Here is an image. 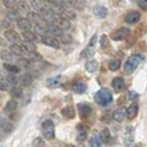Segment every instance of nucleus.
Returning a JSON list of instances; mask_svg holds the SVG:
<instances>
[{"instance_id": "f257e3e1", "label": "nucleus", "mask_w": 147, "mask_h": 147, "mask_svg": "<svg viewBox=\"0 0 147 147\" xmlns=\"http://www.w3.org/2000/svg\"><path fill=\"white\" fill-rule=\"evenodd\" d=\"M94 100L101 106H109L113 102V95L107 88H101L94 94Z\"/></svg>"}, {"instance_id": "f03ea898", "label": "nucleus", "mask_w": 147, "mask_h": 147, "mask_svg": "<svg viewBox=\"0 0 147 147\" xmlns=\"http://www.w3.org/2000/svg\"><path fill=\"white\" fill-rule=\"evenodd\" d=\"M142 61H143V57L140 54H133V55H131L128 58V60L125 62V64H124V71H125V73L127 74L133 73L138 67V65H140V63H142Z\"/></svg>"}, {"instance_id": "7ed1b4c3", "label": "nucleus", "mask_w": 147, "mask_h": 147, "mask_svg": "<svg viewBox=\"0 0 147 147\" xmlns=\"http://www.w3.org/2000/svg\"><path fill=\"white\" fill-rule=\"evenodd\" d=\"M42 134H43L44 138L48 140H51L55 136V125L51 119H47L42 123Z\"/></svg>"}, {"instance_id": "20e7f679", "label": "nucleus", "mask_w": 147, "mask_h": 147, "mask_svg": "<svg viewBox=\"0 0 147 147\" xmlns=\"http://www.w3.org/2000/svg\"><path fill=\"white\" fill-rule=\"evenodd\" d=\"M96 40H97V36L94 34L93 37L91 38L88 47L82 51L81 59H88L92 55H94V53H95V47H96Z\"/></svg>"}, {"instance_id": "39448f33", "label": "nucleus", "mask_w": 147, "mask_h": 147, "mask_svg": "<svg viewBox=\"0 0 147 147\" xmlns=\"http://www.w3.org/2000/svg\"><path fill=\"white\" fill-rule=\"evenodd\" d=\"M27 19L31 22V24L34 23V26L48 27V24H49L48 22L44 20V18L40 15L39 12H31V11H29V12H28V18H27Z\"/></svg>"}, {"instance_id": "423d86ee", "label": "nucleus", "mask_w": 147, "mask_h": 147, "mask_svg": "<svg viewBox=\"0 0 147 147\" xmlns=\"http://www.w3.org/2000/svg\"><path fill=\"white\" fill-rule=\"evenodd\" d=\"M129 33H131V30L128 29V28H126V27H123V28H119L116 31H114L112 33L111 38L114 41H123V40H125L126 38L129 36Z\"/></svg>"}, {"instance_id": "0eeeda50", "label": "nucleus", "mask_w": 147, "mask_h": 147, "mask_svg": "<svg viewBox=\"0 0 147 147\" xmlns=\"http://www.w3.org/2000/svg\"><path fill=\"white\" fill-rule=\"evenodd\" d=\"M78 111H79V114L81 117H88L91 116L92 114V107L88 103H84V102H81V103H78Z\"/></svg>"}, {"instance_id": "6e6552de", "label": "nucleus", "mask_w": 147, "mask_h": 147, "mask_svg": "<svg viewBox=\"0 0 147 147\" xmlns=\"http://www.w3.org/2000/svg\"><path fill=\"white\" fill-rule=\"evenodd\" d=\"M31 6L37 12H40V15L45 12L49 9V5L43 0H32L31 1Z\"/></svg>"}, {"instance_id": "1a4fd4ad", "label": "nucleus", "mask_w": 147, "mask_h": 147, "mask_svg": "<svg viewBox=\"0 0 147 147\" xmlns=\"http://www.w3.org/2000/svg\"><path fill=\"white\" fill-rule=\"evenodd\" d=\"M111 85H112V88L115 92H122L125 88V80L121 76H116L112 80Z\"/></svg>"}, {"instance_id": "9d476101", "label": "nucleus", "mask_w": 147, "mask_h": 147, "mask_svg": "<svg viewBox=\"0 0 147 147\" xmlns=\"http://www.w3.org/2000/svg\"><path fill=\"white\" fill-rule=\"evenodd\" d=\"M5 38L7 39L9 42H12V43H19L21 44V38L20 36L15 32L13 30H6V32H5Z\"/></svg>"}, {"instance_id": "9b49d317", "label": "nucleus", "mask_w": 147, "mask_h": 147, "mask_svg": "<svg viewBox=\"0 0 147 147\" xmlns=\"http://www.w3.org/2000/svg\"><path fill=\"white\" fill-rule=\"evenodd\" d=\"M41 42L48 47H51V48H54V49H59L60 48V42L59 40L57 38H53V37H48L45 36L41 39Z\"/></svg>"}, {"instance_id": "f8f14e48", "label": "nucleus", "mask_w": 147, "mask_h": 147, "mask_svg": "<svg viewBox=\"0 0 147 147\" xmlns=\"http://www.w3.org/2000/svg\"><path fill=\"white\" fill-rule=\"evenodd\" d=\"M137 113H138V105L134 103L125 110V117H127V119H129V121L134 119L136 117Z\"/></svg>"}, {"instance_id": "ddd939ff", "label": "nucleus", "mask_w": 147, "mask_h": 147, "mask_svg": "<svg viewBox=\"0 0 147 147\" xmlns=\"http://www.w3.org/2000/svg\"><path fill=\"white\" fill-rule=\"evenodd\" d=\"M62 81H63V76H62V75H55V76L49 78V79L47 80V84H48V86H50V88H57L61 85Z\"/></svg>"}, {"instance_id": "4468645a", "label": "nucleus", "mask_w": 147, "mask_h": 147, "mask_svg": "<svg viewBox=\"0 0 147 147\" xmlns=\"http://www.w3.org/2000/svg\"><path fill=\"white\" fill-rule=\"evenodd\" d=\"M140 20V13L138 11H131L125 16V21L129 24H135Z\"/></svg>"}, {"instance_id": "2eb2a0df", "label": "nucleus", "mask_w": 147, "mask_h": 147, "mask_svg": "<svg viewBox=\"0 0 147 147\" xmlns=\"http://www.w3.org/2000/svg\"><path fill=\"white\" fill-rule=\"evenodd\" d=\"M71 88L73 90V92H75L76 94H83L85 91H86V84L84 83V82L82 81H75L72 83V85H71Z\"/></svg>"}, {"instance_id": "dca6fc26", "label": "nucleus", "mask_w": 147, "mask_h": 147, "mask_svg": "<svg viewBox=\"0 0 147 147\" xmlns=\"http://www.w3.org/2000/svg\"><path fill=\"white\" fill-rule=\"evenodd\" d=\"M17 24H18V28L22 31H29V30H31V27H32L31 22L27 18H20L17 21Z\"/></svg>"}, {"instance_id": "f3484780", "label": "nucleus", "mask_w": 147, "mask_h": 147, "mask_svg": "<svg viewBox=\"0 0 147 147\" xmlns=\"http://www.w3.org/2000/svg\"><path fill=\"white\" fill-rule=\"evenodd\" d=\"M113 118L114 121H116L118 123L123 122L125 118V109L124 107H118L113 112Z\"/></svg>"}, {"instance_id": "a211bd4d", "label": "nucleus", "mask_w": 147, "mask_h": 147, "mask_svg": "<svg viewBox=\"0 0 147 147\" xmlns=\"http://www.w3.org/2000/svg\"><path fill=\"white\" fill-rule=\"evenodd\" d=\"M98 138L101 140V143H103V144H109L111 142V138H112V136H111V132L109 128H104L101 131L100 133V136H98Z\"/></svg>"}, {"instance_id": "6ab92c4d", "label": "nucleus", "mask_w": 147, "mask_h": 147, "mask_svg": "<svg viewBox=\"0 0 147 147\" xmlns=\"http://www.w3.org/2000/svg\"><path fill=\"white\" fill-rule=\"evenodd\" d=\"M23 39L26 40V42H30V43H34L36 41L38 40L37 34L34 32H32L31 30L29 31H23Z\"/></svg>"}, {"instance_id": "aec40b11", "label": "nucleus", "mask_w": 147, "mask_h": 147, "mask_svg": "<svg viewBox=\"0 0 147 147\" xmlns=\"http://www.w3.org/2000/svg\"><path fill=\"white\" fill-rule=\"evenodd\" d=\"M76 128H78V133H79V135H78V138L81 140H84L86 138V136H88V127L84 125V124H79V125L76 126Z\"/></svg>"}, {"instance_id": "412c9836", "label": "nucleus", "mask_w": 147, "mask_h": 147, "mask_svg": "<svg viewBox=\"0 0 147 147\" xmlns=\"http://www.w3.org/2000/svg\"><path fill=\"white\" fill-rule=\"evenodd\" d=\"M33 81V78L30 74H23L19 78V85L22 86H29Z\"/></svg>"}, {"instance_id": "4be33fe9", "label": "nucleus", "mask_w": 147, "mask_h": 147, "mask_svg": "<svg viewBox=\"0 0 147 147\" xmlns=\"http://www.w3.org/2000/svg\"><path fill=\"white\" fill-rule=\"evenodd\" d=\"M98 67V63L96 60H90L85 63V70L88 71V73H94Z\"/></svg>"}, {"instance_id": "5701e85b", "label": "nucleus", "mask_w": 147, "mask_h": 147, "mask_svg": "<svg viewBox=\"0 0 147 147\" xmlns=\"http://www.w3.org/2000/svg\"><path fill=\"white\" fill-rule=\"evenodd\" d=\"M61 114L66 118H74L75 117V111L72 106H65L61 110Z\"/></svg>"}, {"instance_id": "b1692460", "label": "nucleus", "mask_w": 147, "mask_h": 147, "mask_svg": "<svg viewBox=\"0 0 147 147\" xmlns=\"http://www.w3.org/2000/svg\"><path fill=\"white\" fill-rule=\"evenodd\" d=\"M16 7L18 8V12L28 13V12L30 11V6L26 2V0H22V1L17 2V6H16Z\"/></svg>"}, {"instance_id": "393cba45", "label": "nucleus", "mask_w": 147, "mask_h": 147, "mask_svg": "<svg viewBox=\"0 0 147 147\" xmlns=\"http://www.w3.org/2000/svg\"><path fill=\"white\" fill-rule=\"evenodd\" d=\"M22 93H23V90H22L21 85H19V84L13 85L10 90V94H11L12 97H21Z\"/></svg>"}, {"instance_id": "a878e982", "label": "nucleus", "mask_w": 147, "mask_h": 147, "mask_svg": "<svg viewBox=\"0 0 147 147\" xmlns=\"http://www.w3.org/2000/svg\"><path fill=\"white\" fill-rule=\"evenodd\" d=\"M17 106H18L17 101H15V100H10V101H8L7 102L3 111H5L6 113H13V112L17 110Z\"/></svg>"}, {"instance_id": "bb28decb", "label": "nucleus", "mask_w": 147, "mask_h": 147, "mask_svg": "<svg viewBox=\"0 0 147 147\" xmlns=\"http://www.w3.org/2000/svg\"><path fill=\"white\" fill-rule=\"evenodd\" d=\"M10 50L12 51L13 54L18 55V57H23V55H24V51H23V49H22L21 44L13 43L11 47H10Z\"/></svg>"}, {"instance_id": "cd10ccee", "label": "nucleus", "mask_w": 147, "mask_h": 147, "mask_svg": "<svg viewBox=\"0 0 147 147\" xmlns=\"http://www.w3.org/2000/svg\"><path fill=\"white\" fill-rule=\"evenodd\" d=\"M94 15L98 18H105L107 16V9L103 6H97L94 9Z\"/></svg>"}, {"instance_id": "c85d7f7f", "label": "nucleus", "mask_w": 147, "mask_h": 147, "mask_svg": "<svg viewBox=\"0 0 147 147\" xmlns=\"http://www.w3.org/2000/svg\"><path fill=\"white\" fill-rule=\"evenodd\" d=\"M3 67L7 70L9 73L17 74V73H19V72H20L19 66L13 65V64H10V63H7V62H5V63H3Z\"/></svg>"}, {"instance_id": "c756f323", "label": "nucleus", "mask_w": 147, "mask_h": 147, "mask_svg": "<svg viewBox=\"0 0 147 147\" xmlns=\"http://www.w3.org/2000/svg\"><path fill=\"white\" fill-rule=\"evenodd\" d=\"M20 19L19 17V12L16 10H11L7 13V20H9L10 22H16Z\"/></svg>"}, {"instance_id": "7c9ffc66", "label": "nucleus", "mask_w": 147, "mask_h": 147, "mask_svg": "<svg viewBox=\"0 0 147 147\" xmlns=\"http://www.w3.org/2000/svg\"><path fill=\"white\" fill-rule=\"evenodd\" d=\"M0 58L5 62H11L12 61V53L8 50H1L0 52Z\"/></svg>"}, {"instance_id": "2f4dec72", "label": "nucleus", "mask_w": 147, "mask_h": 147, "mask_svg": "<svg viewBox=\"0 0 147 147\" xmlns=\"http://www.w3.org/2000/svg\"><path fill=\"white\" fill-rule=\"evenodd\" d=\"M119 67H121V61L118 59H113L109 62V69L111 71H113V72L117 71Z\"/></svg>"}, {"instance_id": "473e14b6", "label": "nucleus", "mask_w": 147, "mask_h": 147, "mask_svg": "<svg viewBox=\"0 0 147 147\" xmlns=\"http://www.w3.org/2000/svg\"><path fill=\"white\" fill-rule=\"evenodd\" d=\"M88 144H90V147H101L102 146V143L98 138V136L96 135H93L90 140H88Z\"/></svg>"}, {"instance_id": "72a5a7b5", "label": "nucleus", "mask_w": 147, "mask_h": 147, "mask_svg": "<svg viewBox=\"0 0 147 147\" xmlns=\"http://www.w3.org/2000/svg\"><path fill=\"white\" fill-rule=\"evenodd\" d=\"M3 6L10 10H13L17 6V0H2Z\"/></svg>"}, {"instance_id": "f704fd0d", "label": "nucleus", "mask_w": 147, "mask_h": 147, "mask_svg": "<svg viewBox=\"0 0 147 147\" xmlns=\"http://www.w3.org/2000/svg\"><path fill=\"white\" fill-rule=\"evenodd\" d=\"M6 81H7L9 84H11V85H16V84H19V78H17L15 75H8Z\"/></svg>"}, {"instance_id": "c9c22d12", "label": "nucleus", "mask_w": 147, "mask_h": 147, "mask_svg": "<svg viewBox=\"0 0 147 147\" xmlns=\"http://www.w3.org/2000/svg\"><path fill=\"white\" fill-rule=\"evenodd\" d=\"M63 18H65L67 20H72V19H75V13H74L73 11H69V10H64L63 11Z\"/></svg>"}, {"instance_id": "e433bc0d", "label": "nucleus", "mask_w": 147, "mask_h": 147, "mask_svg": "<svg viewBox=\"0 0 147 147\" xmlns=\"http://www.w3.org/2000/svg\"><path fill=\"white\" fill-rule=\"evenodd\" d=\"M133 127H131V126H127L126 127V136H125V140H129V143H132L133 140V136H132V133H133Z\"/></svg>"}, {"instance_id": "4c0bfd02", "label": "nucleus", "mask_w": 147, "mask_h": 147, "mask_svg": "<svg viewBox=\"0 0 147 147\" xmlns=\"http://www.w3.org/2000/svg\"><path fill=\"white\" fill-rule=\"evenodd\" d=\"M138 97H140L138 93L135 92V91H128V92H127V98H128L129 101H135V100H137Z\"/></svg>"}, {"instance_id": "58836bf2", "label": "nucleus", "mask_w": 147, "mask_h": 147, "mask_svg": "<svg viewBox=\"0 0 147 147\" xmlns=\"http://www.w3.org/2000/svg\"><path fill=\"white\" fill-rule=\"evenodd\" d=\"M9 86H10V84L6 80H3V79L0 80V91H8Z\"/></svg>"}, {"instance_id": "ea45409f", "label": "nucleus", "mask_w": 147, "mask_h": 147, "mask_svg": "<svg viewBox=\"0 0 147 147\" xmlns=\"http://www.w3.org/2000/svg\"><path fill=\"white\" fill-rule=\"evenodd\" d=\"M138 7L142 10H146L147 9V0H138Z\"/></svg>"}, {"instance_id": "a19ab883", "label": "nucleus", "mask_w": 147, "mask_h": 147, "mask_svg": "<svg viewBox=\"0 0 147 147\" xmlns=\"http://www.w3.org/2000/svg\"><path fill=\"white\" fill-rule=\"evenodd\" d=\"M101 45H102V48L109 45V39H107L106 36H102L101 37Z\"/></svg>"}, {"instance_id": "79ce46f5", "label": "nucleus", "mask_w": 147, "mask_h": 147, "mask_svg": "<svg viewBox=\"0 0 147 147\" xmlns=\"http://www.w3.org/2000/svg\"><path fill=\"white\" fill-rule=\"evenodd\" d=\"M29 61H30V60L22 58V59L19 60V63H20V64H21L23 67H27V66H29Z\"/></svg>"}, {"instance_id": "37998d69", "label": "nucleus", "mask_w": 147, "mask_h": 147, "mask_svg": "<svg viewBox=\"0 0 147 147\" xmlns=\"http://www.w3.org/2000/svg\"><path fill=\"white\" fill-rule=\"evenodd\" d=\"M1 24H2V27H5L6 29H9V28L11 27V22L9 21V20H7V19L1 22Z\"/></svg>"}, {"instance_id": "c03bdc74", "label": "nucleus", "mask_w": 147, "mask_h": 147, "mask_svg": "<svg viewBox=\"0 0 147 147\" xmlns=\"http://www.w3.org/2000/svg\"><path fill=\"white\" fill-rule=\"evenodd\" d=\"M7 123V121H6V118L5 117H2V116H0V128L2 127V126L5 125Z\"/></svg>"}, {"instance_id": "a18cd8bd", "label": "nucleus", "mask_w": 147, "mask_h": 147, "mask_svg": "<svg viewBox=\"0 0 147 147\" xmlns=\"http://www.w3.org/2000/svg\"><path fill=\"white\" fill-rule=\"evenodd\" d=\"M63 1L66 2V3H69V5H74L76 2V0H63Z\"/></svg>"}, {"instance_id": "49530a36", "label": "nucleus", "mask_w": 147, "mask_h": 147, "mask_svg": "<svg viewBox=\"0 0 147 147\" xmlns=\"http://www.w3.org/2000/svg\"><path fill=\"white\" fill-rule=\"evenodd\" d=\"M3 79V74H2V72L0 71V80H2Z\"/></svg>"}, {"instance_id": "de8ad7c7", "label": "nucleus", "mask_w": 147, "mask_h": 147, "mask_svg": "<svg viewBox=\"0 0 147 147\" xmlns=\"http://www.w3.org/2000/svg\"><path fill=\"white\" fill-rule=\"evenodd\" d=\"M65 147H75V146H74V145H66Z\"/></svg>"}, {"instance_id": "09e8293b", "label": "nucleus", "mask_w": 147, "mask_h": 147, "mask_svg": "<svg viewBox=\"0 0 147 147\" xmlns=\"http://www.w3.org/2000/svg\"><path fill=\"white\" fill-rule=\"evenodd\" d=\"M133 147H140V145H135V146H133Z\"/></svg>"}]
</instances>
